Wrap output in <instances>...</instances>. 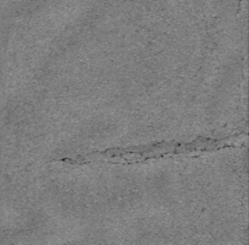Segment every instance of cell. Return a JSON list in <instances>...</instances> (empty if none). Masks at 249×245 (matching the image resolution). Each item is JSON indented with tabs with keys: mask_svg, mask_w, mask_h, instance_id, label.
<instances>
[{
	"mask_svg": "<svg viewBox=\"0 0 249 245\" xmlns=\"http://www.w3.org/2000/svg\"><path fill=\"white\" fill-rule=\"evenodd\" d=\"M240 135L227 138V139H204L198 138L192 143H156L147 146H139L131 148H111V150L97 151L86 156L76 158H65L61 162L68 164H86L91 162H113L121 164L143 163L149 159L163 158V157L174 156V154L192 153V152L216 151L221 148L234 146Z\"/></svg>",
	"mask_w": 249,
	"mask_h": 245,
	"instance_id": "obj_1",
	"label": "cell"
}]
</instances>
